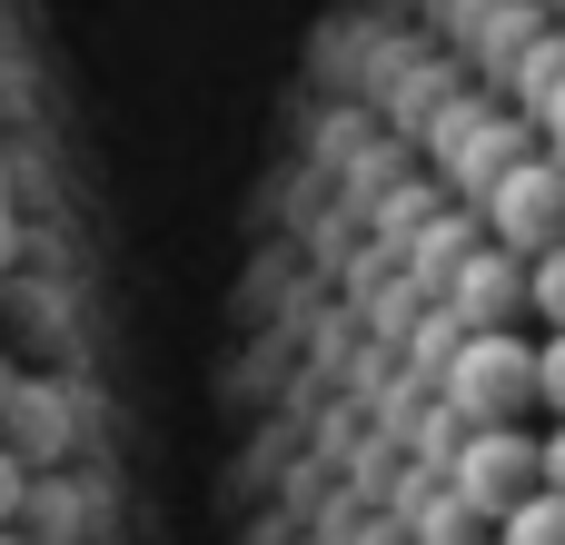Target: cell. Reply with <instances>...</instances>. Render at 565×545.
<instances>
[{"mask_svg": "<svg viewBox=\"0 0 565 545\" xmlns=\"http://www.w3.org/2000/svg\"><path fill=\"white\" fill-rule=\"evenodd\" d=\"M487 228H497L516 258L556 248L565 238V159H507V169L487 179Z\"/></svg>", "mask_w": 565, "mask_h": 545, "instance_id": "1", "label": "cell"}, {"mask_svg": "<svg viewBox=\"0 0 565 545\" xmlns=\"http://www.w3.org/2000/svg\"><path fill=\"white\" fill-rule=\"evenodd\" d=\"M536 467H546V487H565V427L546 437V447H536Z\"/></svg>", "mask_w": 565, "mask_h": 545, "instance_id": "7", "label": "cell"}, {"mask_svg": "<svg viewBox=\"0 0 565 545\" xmlns=\"http://www.w3.org/2000/svg\"><path fill=\"white\" fill-rule=\"evenodd\" d=\"M536 129L556 139V159H565V70H556V79H546V89H536Z\"/></svg>", "mask_w": 565, "mask_h": 545, "instance_id": "6", "label": "cell"}, {"mask_svg": "<svg viewBox=\"0 0 565 545\" xmlns=\"http://www.w3.org/2000/svg\"><path fill=\"white\" fill-rule=\"evenodd\" d=\"M497 545H565V487H536L507 506V536Z\"/></svg>", "mask_w": 565, "mask_h": 545, "instance_id": "4", "label": "cell"}, {"mask_svg": "<svg viewBox=\"0 0 565 545\" xmlns=\"http://www.w3.org/2000/svg\"><path fill=\"white\" fill-rule=\"evenodd\" d=\"M457 487H467V506H487V516H507L516 496H536V487H546V467H536V447H526V437H507V427H487V437L467 447V467H457Z\"/></svg>", "mask_w": 565, "mask_h": 545, "instance_id": "2", "label": "cell"}, {"mask_svg": "<svg viewBox=\"0 0 565 545\" xmlns=\"http://www.w3.org/2000/svg\"><path fill=\"white\" fill-rule=\"evenodd\" d=\"M10 496H20V477H10V467H0V506H10Z\"/></svg>", "mask_w": 565, "mask_h": 545, "instance_id": "8", "label": "cell"}, {"mask_svg": "<svg viewBox=\"0 0 565 545\" xmlns=\"http://www.w3.org/2000/svg\"><path fill=\"white\" fill-rule=\"evenodd\" d=\"M556 407H565V397H556Z\"/></svg>", "mask_w": 565, "mask_h": 545, "instance_id": "10", "label": "cell"}, {"mask_svg": "<svg viewBox=\"0 0 565 545\" xmlns=\"http://www.w3.org/2000/svg\"><path fill=\"white\" fill-rule=\"evenodd\" d=\"M536 308L565 318V238H556V248H536Z\"/></svg>", "mask_w": 565, "mask_h": 545, "instance_id": "5", "label": "cell"}, {"mask_svg": "<svg viewBox=\"0 0 565 545\" xmlns=\"http://www.w3.org/2000/svg\"><path fill=\"white\" fill-rule=\"evenodd\" d=\"M546 397V377H536V357L526 348H507V338H477L467 348V367H457V397L477 407V417H497V407H516V397Z\"/></svg>", "mask_w": 565, "mask_h": 545, "instance_id": "3", "label": "cell"}, {"mask_svg": "<svg viewBox=\"0 0 565 545\" xmlns=\"http://www.w3.org/2000/svg\"><path fill=\"white\" fill-rule=\"evenodd\" d=\"M556 328H565V318H556Z\"/></svg>", "mask_w": 565, "mask_h": 545, "instance_id": "9", "label": "cell"}]
</instances>
